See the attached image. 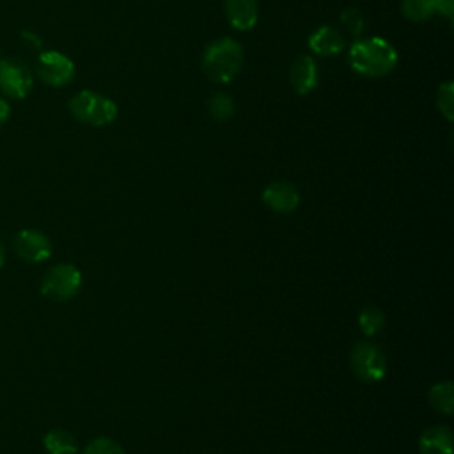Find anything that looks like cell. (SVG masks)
<instances>
[{"label":"cell","mask_w":454,"mask_h":454,"mask_svg":"<svg viewBox=\"0 0 454 454\" xmlns=\"http://www.w3.org/2000/svg\"><path fill=\"white\" fill-rule=\"evenodd\" d=\"M395 48L381 37L356 39L348 51L349 67L365 78H381L394 71L397 66Z\"/></svg>","instance_id":"6da1fadb"},{"label":"cell","mask_w":454,"mask_h":454,"mask_svg":"<svg viewBox=\"0 0 454 454\" xmlns=\"http://www.w3.org/2000/svg\"><path fill=\"white\" fill-rule=\"evenodd\" d=\"M202 71L215 83L232 82L243 66V48L232 37L211 41L202 53Z\"/></svg>","instance_id":"7a4b0ae2"},{"label":"cell","mask_w":454,"mask_h":454,"mask_svg":"<svg viewBox=\"0 0 454 454\" xmlns=\"http://www.w3.org/2000/svg\"><path fill=\"white\" fill-rule=\"evenodd\" d=\"M71 115L83 124L101 128L117 119V105L94 90H80L69 99Z\"/></svg>","instance_id":"3957f363"},{"label":"cell","mask_w":454,"mask_h":454,"mask_svg":"<svg viewBox=\"0 0 454 454\" xmlns=\"http://www.w3.org/2000/svg\"><path fill=\"white\" fill-rule=\"evenodd\" d=\"M82 287V271L71 262H59L48 268L39 282V291L51 301H67Z\"/></svg>","instance_id":"277c9868"},{"label":"cell","mask_w":454,"mask_h":454,"mask_svg":"<svg viewBox=\"0 0 454 454\" xmlns=\"http://www.w3.org/2000/svg\"><path fill=\"white\" fill-rule=\"evenodd\" d=\"M349 365L353 374L367 383H374L387 374V356L372 342H356L349 353Z\"/></svg>","instance_id":"5b68a950"},{"label":"cell","mask_w":454,"mask_h":454,"mask_svg":"<svg viewBox=\"0 0 454 454\" xmlns=\"http://www.w3.org/2000/svg\"><path fill=\"white\" fill-rule=\"evenodd\" d=\"M34 85L30 67L14 57L0 60V92L9 99H25Z\"/></svg>","instance_id":"8992f818"},{"label":"cell","mask_w":454,"mask_h":454,"mask_svg":"<svg viewBox=\"0 0 454 454\" xmlns=\"http://www.w3.org/2000/svg\"><path fill=\"white\" fill-rule=\"evenodd\" d=\"M35 73L43 83L50 87H64L74 78V62L57 50L43 51L37 59Z\"/></svg>","instance_id":"52a82bcc"},{"label":"cell","mask_w":454,"mask_h":454,"mask_svg":"<svg viewBox=\"0 0 454 454\" xmlns=\"http://www.w3.org/2000/svg\"><path fill=\"white\" fill-rule=\"evenodd\" d=\"M12 248L16 255L28 262V264H37L44 262L51 255V241L50 238L39 231V229H20L14 238H12Z\"/></svg>","instance_id":"ba28073f"},{"label":"cell","mask_w":454,"mask_h":454,"mask_svg":"<svg viewBox=\"0 0 454 454\" xmlns=\"http://www.w3.org/2000/svg\"><path fill=\"white\" fill-rule=\"evenodd\" d=\"M262 202L271 211L286 215L298 207L300 193L298 188L289 181H273L264 188Z\"/></svg>","instance_id":"9c48e42d"},{"label":"cell","mask_w":454,"mask_h":454,"mask_svg":"<svg viewBox=\"0 0 454 454\" xmlns=\"http://www.w3.org/2000/svg\"><path fill=\"white\" fill-rule=\"evenodd\" d=\"M289 83L296 94H309L319 83L317 64L310 55H300L289 69Z\"/></svg>","instance_id":"30bf717a"},{"label":"cell","mask_w":454,"mask_h":454,"mask_svg":"<svg viewBox=\"0 0 454 454\" xmlns=\"http://www.w3.org/2000/svg\"><path fill=\"white\" fill-rule=\"evenodd\" d=\"M223 11L231 27L239 32H248L257 25V0H223Z\"/></svg>","instance_id":"8fae6325"},{"label":"cell","mask_w":454,"mask_h":454,"mask_svg":"<svg viewBox=\"0 0 454 454\" xmlns=\"http://www.w3.org/2000/svg\"><path fill=\"white\" fill-rule=\"evenodd\" d=\"M420 454H452V431L449 426L436 424L422 431L419 438Z\"/></svg>","instance_id":"7c38bea8"},{"label":"cell","mask_w":454,"mask_h":454,"mask_svg":"<svg viewBox=\"0 0 454 454\" xmlns=\"http://www.w3.org/2000/svg\"><path fill=\"white\" fill-rule=\"evenodd\" d=\"M309 48L321 57H335L344 50V37L333 27H319L309 35Z\"/></svg>","instance_id":"4fadbf2b"},{"label":"cell","mask_w":454,"mask_h":454,"mask_svg":"<svg viewBox=\"0 0 454 454\" xmlns=\"http://www.w3.org/2000/svg\"><path fill=\"white\" fill-rule=\"evenodd\" d=\"M43 447L48 454H76L78 442L66 429H50L43 438Z\"/></svg>","instance_id":"5bb4252c"},{"label":"cell","mask_w":454,"mask_h":454,"mask_svg":"<svg viewBox=\"0 0 454 454\" xmlns=\"http://www.w3.org/2000/svg\"><path fill=\"white\" fill-rule=\"evenodd\" d=\"M427 401L436 411L450 415L454 411V385L450 381L434 383L427 392Z\"/></svg>","instance_id":"9a60e30c"},{"label":"cell","mask_w":454,"mask_h":454,"mask_svg":"<svg viewBox=\"0 0 454 454\" xmlns=\"http://www.w3.org/2000/svg\"><path fill=\"white\" fill-rule=\"evenodd\" d=\"M401 12L406 20L413 23L427 21L434 16V2L433 0H403L401 2Z\"/></svg>","instance_id":"2e32d148"},{"label":"cell","mask_w":454,"mask_h":454,"mask_svg":"<svg viewBox=\"0 0 454 454\" xmlns=\"http://www.w3.org/2000/svg\"><path fill=\"white\" fill-rule=\"evenodd\" d=\"M207 112L215 121H227L234 115L236 106L227 92H213L207 99Z\"/></svg>","instance_id":"e0dca14e"},{"label":"cell","mask_w":454,"mask_h":454,"mask_svg":"<svg viewBox=\"0 0 454 454\" xmlns=\"http://www.w3.org/2000/svg\"><path fill=\"white\" fill-rule=\"evenodd\" d=\"M358 326L367 335H376L385 326V314L376 305H365L358 314Z\"/></svg>","instance_id":"ac0fdd59"},{"label":"cell","mask_w":454,"mask_h":454,"mask_svg":"<svg viewBox=\"0 0 454 454\" xmlns=\"http://www.w3.org/2000/svg\"><path fill=\"white\" fill-rule=\"evenodd\" d=\"M436 106L440 114L450 122L454 121V85L452 82H445L438 87L436 92Z\"/></svg>","instance_id":"d6986e66"},{"label":"cell","mask_w":454,"mask_h":454,"mask_svg":"<svg viewBox=\"0 0 454 454\" xmlns=\"http://www.w3.org/2000/svg\"><path fill=\"white\" fill-rule=\"evenodd\" d=\"M339 21L340 25L346 28L348 34H351L353 37H358L362 32H364V27H365V20H364V14L355 9V7H346L340 16H339Z\"/></svg>","instance_id":"ffe728a7"},{"label":"cell","mask_w":454,"mask_h":454,"mask_svg":"<svg viewBox=\"0 0 454 454\" xmlns=\"http://www.w3.org/2000/svg\"><path fill=\"white\" fill-rule=\"evenodd\" d=\"M83 454H126L122 445L108 436H98L90 440L83 450Z\"/></svg>","instance_id":"44dd1931"},{"label":"cell","mask_w":454,"mask_h":454,"mask_svg":"<svg viewBox=\"0 0 454 454\" xmlns=\"http://www.w3.org/2000/svg\"><path fill=\"white\" fill-rule=\"evenodd\" d=\"M436 12H440L445 18H452L454 14V0H433Z\"/></svg>","instance_id":"7402d4cb"},{"label":"cell","mask_w":454,"mask_h":454,"mask_svg":"<svg viewBox=\"0 0 454 454\" xmlns=\"http://www.w3.org/2000/svg\"><path fill=\"white\" fill-rule=\"evenodd\" d=\"M9 115H11V106H9V103H7L4 98H0V126H2L4 122H7Z\"/></svg>","instance_id":"603a6c76"},{"label":"cell","mask_w":454,"mask_h":454,"mask_svg":"<svg viewBox=\"0 0 454 454\" xmlns=\"http://www.w3.org/2000/svg\"><path fill=\"white\" fill-rule=\"evenodd\" d=\"M4 264H5V247H4V243L0 241V270L4 268Z\"/></svg>","instance_id":"cb8c5ba5"},{"label":"cell","mask_w":454,"mask_h":454,"mask_svg":"<svg viewBox=\"0 0 454 454\" xmlns=\"http://www.w3.org/2000/svg\"><path fill=\"white\" fill-rule=\"evenodd\" d=\"M0 60H2V53H0Z\"/></svg>","instance_id":"d4e9b609"}]
</instances>
